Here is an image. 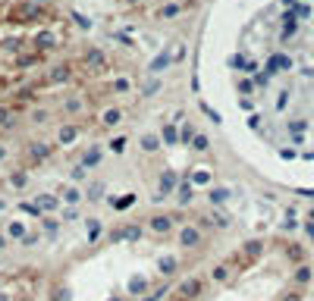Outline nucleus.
<instances>
[{
	"label": "nucleus",
	"mask_w": 314,
	"mask_h": 301,
	"mask_svg": "<svg viewBox=\"0 0 314 301\" xmlns=\"http://www.w3.org/2000/svg\"><path fill=\"white\" fill-rule=\"evenodd\" d=\"M201 288H204L201 280H185V282L179 286V301H192V298H198V295H201Z\"/></svg>",
	"instance_id": "1"
},
{
	"label": "nucleus",
	"mask_w": 314,
	"mask_h": 301,
	"mask_svg": "<svg viewBox=\"0 0 314 301\" xmlns=\"http://www.w3.org/2000/svg\"><path fill=\"white\" fill-rule=\"evenodd\" d=\"M151 232H157V236H164V232H170L173 229V216H167V214H157L154 220H151Z\"/></svg>",
	"instance_id": "2"
},
{
	"label": "nucleus",
	"mask_w": 314,
	"mask_h": 301,
	"mask_svg": "<svg viewBox=\"0 0 314 301\" xmlns=\"http://www.w3.org/2000/svg\"><path fill=\"white\" fill-rule=\"evenodd\" d=\"M179 242H182V248H195L201 242V236H198V229H195V226H182Z\"/></svg>",
	"instance_id": "3"
},
{
	"label": "nucleus",
	"mask_w": 314,
	"mask_h": 301,
	"mask_svg": "<svg viewBox=\"0 0 314 301\" xmlns=\"http://www.w3.org/2000/svg\"><path fill=\"white\" fill-rule=\"evenodd\" d=\"M16 126V113L10 107H0V129H13Z\"/></svg>",
	"instance_id": "4"
},
{
	"label": "nucleus",
	"mask_w": 314,
	"mask_h": 301,
	"mask_svg": "<svg viewBox=\"0 0 314 301\" xmlns=\"http://www.w3.org/2000/svg\"><path fill=\"white\" fill-rule=\"evenodd\" d=\"M135 204V194H123V198H110V207L113 210H126V207Z\"/></svg>",
	"instance_id": "5"
},
{
	"label": "nucleus",
	"mask_w": 314,
	"mask_h": 301,
	"mask_svg": "<svg viewBox=\"0 0 314 301\" xmlns=\"http://www.w3.org/2000/svg\"><path fill=\"white\" fill-rule=\"evenodd\" d=\"M101 148H88V154H85V160H82V166H98L101 164Z\"/></svg>",
	"instance_id": "6"
},
{
	"label": "nucleus",
	"mask_w": 314,
	"mask_h": 301,
	"mask_svg": "<svg viewBox=\"0 0 314 301\" xmlns=\"http://www.w3.org/2000/svg\"><path fill=\"white\" fill-rule=\"evenodd\" d=\"M76 135H79L76 126H63V129H60V144H73V142H76Z\"/></svg>",
	"instance_id": "7"
},
{
	"label": "nucleus",
	"mask_w": 314,
	"mask_h": 301,
	"mask_svg": "<svg viewBox=\"0 0 314 301\" xmlns=\"http://www.w3.org/2000/svg\"><path fill=\"white\" fill-rule=\"evenodd\" d=\"M173 188H176V176H173V172L167 170V172H164V179H160V194H167V192H173Z\"/></svg>",
	"instance_id": "8"
},
{
	"label": "nucleus",
	"mask_w": 314,
	"mask_h": 301,
	"mask_svg": "<svg viewBox=\"0 0 314 301\" xmlns=\"http://www.w3.org/2000/svg\"><path fill=\"white\" fill-rule=\"evenodd\" d=\"M35 201H38V207H41V210H54V207L60 204V201L54 198V194H38V198H35Z\"/></svg>",
	"instance_id": "9"
},
{
	"label": "nucleus",
	"mask_w": 314,
	"mask_h": 301,
	"mask_svg": "<svg viewBox=\"0 0 314 301\" xmlns=\"http://www.w3.org/2000/svg\"><path fill=\"white\" fill-rule=\"evenodd\" d=\"M120 116H123V113L116 110V107H110V110L101 116V122H104V126H116V122H120Z\"/></svg>",
	"instance_id": "10"
},
{
	"label": "nucleus",
	"mask_w": 314,
	"mask_h": 301,
	"mask_svg": "<svg viewBox=\"0 0 314 301\" xmlns=\"http://www.w3.org/2000/svg\"><path fill=\"white\" fill-rule=\"evenodd\" d=\"M51 154V144H32V157L35 160H41V157H48Z\"/></svg>",
	"instance_id": "11"
},
{
	"label": "nucleus",
	"mask_w": 314,
	"mask_h": 301,
	"mask_svg": "<svg viewBox=\"0 0 314 301\" xmlns=\"http://www.w3.org/2000/svg\"><path fill=\"white\" fill-rule=\"evenodd\" d=\"M142 148L148 150V154H154V150H157V138H154V135H145V138H142Z\"/></svg>",
	"instance_id": "12"
},
{
	"label": "nucleus",
	"mask_w": 314,
	"mask_h": 301,
	"mask_svg": "<svg viewBox=\"0 0 314 301\" xmlns=\"http://www.w3.org/2000/svg\"><path fill=\"white\" fill-rule=\"evenodd\" d=\"M138 232H142V229H138V226L132 223L129 229H123V232H116V238H138Z\"/></svg>",
	"instance_id": "13"
},
{
	"label": "nucleus",
	"mask_w": 314,
	"mask_h": 301,
	"mask_svg": "<svg viewBox=\"0 0 314 301\" xmlns=\"http://www.w3.org/2000/svg\"><path fill=\"white\" fill-rule=\"evenodd\" d=\"M226 198H229V192H226V188H214V192H211V201H214V204H223Z\"/></svg>",
	"instance_id": "14"
},
{
	"label": "nucleus",
	"mask_w": 314,
	"mask_h": 301,
	"mask_svg": "<svg viewBox=\"0 0 314 301\" xmlns=\"http://www.w3.org/2000/svg\"><path fill=\"white\" fill-rule=\"evenodd\" d=\"M85 63H88V66H104V54H101V50L88 54V56H85Z\"/></svg>",
	"instance_id": "15"
},
{
	"label": "nucleus",
	"mask_w": 314,
	"mask_h": 301,
	"mask_svg": "<svg viewBox=\"0 0 314 301\" xmlns=\"http://www.w3.org/2000/svg\"><path fill=\"white\" fill-rule=\"evenodd\" d=\"M145 288H148V280H132V282H129V292H132V295L145 292Z\"/></svg>",
	"instance_id": "16"
},
{
	"label": "nucleus",
	"mask_w": 314,
	"mask_h": 301,
	"mask_svg": "<svg viewBox=\"0 0 314 301\" xmlns=\"http://www.w3.org/2000/svg\"><path fill=\"white\" fill-rule=\"evenodd\" d=\"M207 179H211V172H207V170H198V172H192V182H195V185H204Z\"/></svg>",
	"instance_id": "17"
},
{
	"label": "nucleus",
	"mask_w": 314,
	"mask_h": 301,
	"mask_svg": "<svg viewBox=\"0 0 314 301\" xmlns=\"http://www.w3.org/2000/svg\"><path fill=\"white\" fill-rule=\"evenodd\" d=\"M51 78H54V82H63V78H69V69H66V66H57Z\"/></svg>",
	"instance_id": "18"
},
{
	"label": "nucleus",
	"mask_w": 314,
	"mask_h": 301,
	"mask_svg": "<svg viewBox=\"0 0 314 301\" xmlns=\"http://www.w3.org/2000/svg\"><path fill=\"white\" fill-rule=\"evenodd\" d=\"M123 148H126V138H123V135L110 142V150H113V154H123Z\"/></svg>",
	"instance_id": "19"
},
{
	"label": "nucleus",
	"mask_w": 314,
	"mask_h": 301,
	"mask_svg": "<svg viewBox=\"0 0 314 301\" xmlns=\"http://www.w3.org/2000/svg\"><path fill=\"white\" fill-rule=\"evenodd\" d=\"M10 236H13V238H22V236H26V226H22V223H10Z\"/></svg>",
	"instance_id": "20"
},
{
	"label": "nucleus",
	"mask_w": 314,
	"mask_h": 301,
	"mask_svg": "<svg viewBox=\"0 0 314 301\" xmlns=\"http://www.w3.org/2000/svg\"><path fill=\"white\" fill-rule=\"evenodd\" d=\"M192 148H195V150H207V138H204V135H195V138H192Z\"/></svg>",
	"instance_id": "21"
},
{
	"label": "nucleus",
	"mask_w": 314,
	"mask_h": 301,
	"mask_svg": "<svg viewBox=\"0 0 314 301\" xmlns=\"http://www.w3.org/2000/svg\"><path fill=\"white\" fill-rule=\"evenodd\" d=\"M38 48H54V34H38Z\"/></svg>",
	"instance_id": "22"
},
{
	"label": "nucleus",
	"mask_w": 314,
	"mask_h": 301,
	"mask_svg": "<svg viewBox=\"0 0 314 301\" xmlns=\"http://www.w3.org/2000/svg\"><path fill=\"white\" fill-rule=\"evenodd\" d=\"M164 142H167V144L176 142V129H173V126H164Z\"/></svg>",
	"instance_id": "23"
},
{
	"label": "nucleus",
	"mask_w": 314,
	"mask_h": 301,
	"mask_svg": "<svg viewBox=\"0 0 314 301\" xmlns=\"http://www.w3.org/2000/svg\"><path fill=\"white\" fill-rule=\"evenodd\" d=\"M26 182H29V179L22 176V172H13V176H10V185H16V188H22Z\"/></svg>",
	"instance_id": "24"
},
{
	"label": "nucleus",
	"mask_w": 314,
	"mask_h": 301,
	"mask_svg": "<svg viewBox=\"0 0 314 301\" xmlns=\"http://www.w3.org/2000/svg\"><path fill=\"white\" fill-rule=\"evenodd\" d=\"M160 270H164V273H173V270H176V260L164 258V260H160Z\"/></svg>",
	"instance_id": "25"
},
{
	"label": "nucleus",
	"mask_w": 314,
	"mask_h": 301,
	"mask_svg": "<svg viewBox=\"0 0 314 301\" xmlns=\"http://www.w3.org/2000/svg\"><path fill=\"white\" fill-rule=\"evenodd\" d=\"M226 273H229L226 267H214V273H211V276H214V280L220 282V280H226Z\"/></svg>",
	"instance_id": "26"
},
{
	"label": "nucleus",
	"mask_w": 314,
	"mask_h": 301,
	"mask_svg": "<svg viewBox=\"0 0 314 301\" xmlns=\"http://www.w3.org/2000/svg\"><path fill=\"white\" fill-rule=\"evenodd\" d=\"M157 88H160V82H157V78H151V82H148V88H145V94H154Z\"/></svg>",
	"instance_id": "27"
},
{
	"label": "nucleus",
	"mask_w": 314,
	"mask_h": 301,
	"mask_svg": "<svg viewBox=\"0 0 314 301\" xmlns=\"http://www.w3.org/2000/svg\"><path fill=\"white\" fill-rule=\"evenodd\" d=\"M179 13V6H164V10H160V16H176Z\"/></svg>",
	"instance_id": "28"
},
{
	"label": "nucleus",
	"mask_w": 314,
	"mask_h": 301,
	"mask_svg": "<svg viewBox=\"0 0 314 301\" xmlns=\"http://www.w3.org/2000/svg\"><path fill=\"white\" fill-rule=\"evenodd\" d=\"M189 201H192V188L185 185V188H182V201H179V204H189Z\"/></svg>",
	"instance_id": "29"
},
{
	"label": "nucleus",
	"mask_w": 314,
	"mask_h": 301,
	"mask_svg": "<svg viewBox=\"0 0 314 301\" xmlns=\"http://www.w3.org/2000/svg\"><path fill=\"white\" fill-rule=\"evenodd\" d=\"M66 201H69V204H79V192L69 188V192H66Z\"/></svg>",
	"instance_id": "30"
},
{
	"label": "nucleus",
	"mask_w": 314,
	"mask_h": 301,
	"mask_svg": "<svg viewBox=\"0 0 314 301\" xmlns=\"http://www.w3.org/2000/svg\"><path fill=\"white\" fill-rule=\"evenodd\" d=\"M7 248V236H0V251H4Z\"/></svg>",
	"instance_id": "31"
},
{
	"label": "nucleus",
	"mask_w": 314,
	"mask_h": 301,
	"mask_svg": "<svg viewBox=\"0 0 314 301\" xmlns=\"http://www.w3.org/2000/svg\"><path fill=\"white\" fill-rule=\"evenodd\" d=\"M4 157H7V150H4V148H0V160H4Z\"/></svg>",
	"instance_id": "32"
},
{
	"label": "nucleus",
	"mask_w": 314,
	"mask_h": 301,
	"mask_svg": "<svg viewBox=\"0 0 314 301\" xmlns=\"http://www.w3.org/2000/svg\"><path fill=\"white\" fill-rule=\"evenodd\" d=\"M126 4H138V0H126Z\"/></svg>",
	"instance_id": "33"
},
{
	"label": "nucleus",
	"mask_w": 314,
	"mask_h": 301,
	"mask_svg": "<svg viewBox=\"0 0 314 301\" xmlns=\"http://www.w3.org/2000/svg\"><path fill=\"white\" fill-rule=\"evenodd\" d=\"M32 4H44V0H32Z\"/></svg>",
	"instance_id": "34"
}]
</instances>
